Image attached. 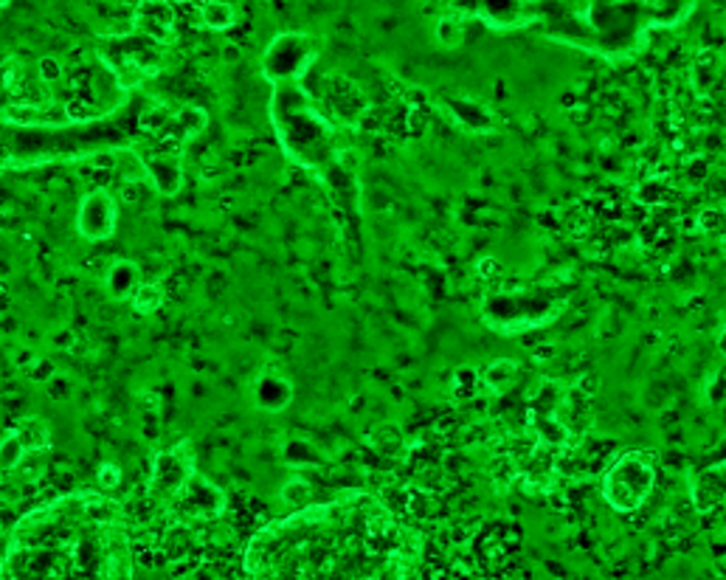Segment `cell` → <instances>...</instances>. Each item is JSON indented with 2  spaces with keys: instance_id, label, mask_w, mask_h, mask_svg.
Segmentation results:
<instances>
[{
  "instance_id": "3",
  "label": "cell",
  "mask_w": 726,
  "mask_h": 580,
  "mask_svg": "<svg viewBox=\"0 0 726 580\" xmlns=\"http://www.w3.org/2000/svg\"><path fill=\"white\" fill-rule=\"evenodd\" d=\"M234 9L228 7V3H208L206 9H203V20H206V26L212 29H228L234 23Z\"/></svg>"
},
{
  "instance_id": "4",
  "label": "cell",
  "mask_w": 726,
  "mask_h": 580,
  "mask_svg": "<svg viewBox=\"0 0 726 580\" xmlns=\"http://www.w3.org/2000/svg\"><path fill=\"white\" fill-rule=\"evenodd\" d=\"M282 496H285V502L287 504H302V502H307V499H310V485L305 482V479H293L291 485H287L285 490H282Z\"/></svg>"
},
{
  "instance_id": "1",
  "label": "cell",
  "mask_w": 726,
  "mask_h": 580,
  "mask_svg": "<svg viewBox=\"0 0 726 580\" xmlns=\"http://www.w3.org/2000/svg\"><path fill=\"white\" fill-rule=\"evenodd\" d=\"M271 386L273 389H265V386H257V400H260V406L265 411H282L287 403H291L293 398V386L287 384V380H280V378H271Z\"/></svg>"
},
{
  "instance_id": "2",
  "label": "cell",
  "mask_w": 726,
  "mask_h": 580,
  "mask_svg": "<svg viewBox=\"0 0 726 580\" xmlns=\"http://www.w3.org/2000/svg\"><path fill=\"white\" fill-rule=\"evenodd\" d=\"M512 378H515V364H512V361H496V364L485 372V386L487 389L504 391Z\"/></svg>"
}]
</instances>
